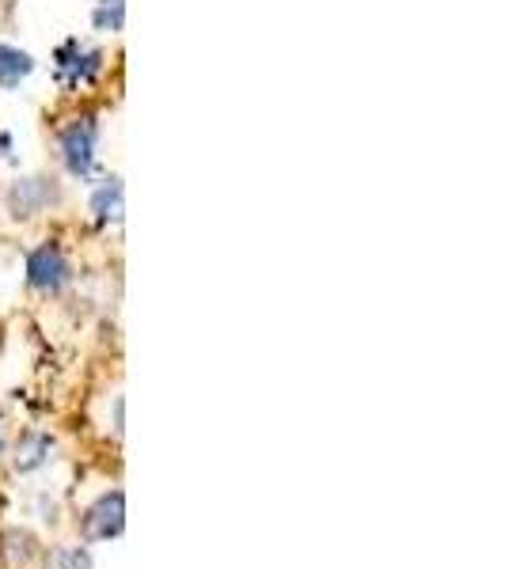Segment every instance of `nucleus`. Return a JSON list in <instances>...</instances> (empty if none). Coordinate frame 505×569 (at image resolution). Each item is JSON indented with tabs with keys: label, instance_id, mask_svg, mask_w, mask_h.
I'll return each instance as SVG.
<instances>
[{
	"label": "nucleus",
	"instance_id": "6",
	"mask_svg": "<svg viewBox=\"0 0 505 569\" xmlns=\"http://www.w3.org/2000/svg\"><path fill=\"white\" fill-rule=\"evenodd\" d=\"M91 213H96L99 225H118L122 213H126V202H122V182L106 179L103 187L91 194Z\"/></svg>",
	"mask_w": 505,
	"mask_h": 569
},
{
	"label": "nucleus",
	"instance_id": "11",
	"mask_svg": "<svg viewBox=\"0 0 505 569\" xmlns=\"http://www.w3.org/2000/svg\"><path fill=\"white\" fill-rule=\"evenodd\" d=\"M0 452H4V441H0Z\"/></svg>",
	"mask_w": 505,
	"mask_h": 569
},
{
	"label": "nucleus",
	"instance_id": "4",
	"mask_svg": "<svg viewBox=\"0 0 505 569\" xmlns=\"http://www.w3.org/2000/svg\"><path fill=\"white\" fill-rule=\"evenodd\" d=\"M126 528V497L122 494H106L84 517V540H114V535Z\"/></svg>",
	"mask_w": 505,
	"mask_h": 569
},
{
	"label": "nucleus",
	"instance_id": "8",
	"mask_svg": "<svg viewBox=\"0 0 505 569\" xmlns=\"http://www.w3.org/2000/svg\"><path fill=\"white\" fill-rule=\"evenodd\" d=\"M50 456V437H42V433H30L27 441L20 444V448H15V471H35L38 464H42V459Z\"/></svg>",
	"mask_w": 505,
	"mask_h": 569
},
{
	"label": "nucleus",
	"instance_id": "2",
	"mask_svg": "<svg viewBox=\"0 0 505 569\" xmlns=\"http://www.w3.org/2000/svg\"><path fill=\"white\" fill-rule=\"evenodd\" d=\"M27 281L30 289L38 292H61L68 284V263L65 255H61V248H53V243H42V248H35L27 255Z\"/></svg>",
	"mask_w": 505,
	"mask_h": 569
},
{
	"label": "nucleus",
	"instance_id": "3",
	"mask_svg": "<svg viewBox=\"0 0 505 569\" xmlns=\"http://www.w3.org/2000/svg\"><path fill=\"white\" fill-rule=\"evenodd\" d=\"M58 80L68 84V88H80V84H91L103 68V53L99 50H88L80 42H65L58 50Z\"/></svg>",
	"mask_w": 505,
	"mask_h": 569
},
{
	"label": "nucleus",
	"instance_id": "10",
	"mask_svg": "<svg viewBox=\"0 0 505 569\" xmlns=\"http://www.w3.org/2000/svg\"><path fill=\"white\" fill-rule=\"evenodd\" d=\"M53 569H91V558H88V551L68 547V551H58V555H53Z\"/></svg>",
	"mask_w": 505,
	"mask_h": 569
},
{
	"label": "nucleus",
	"instance_id": "5",
	"mask_svg": "<svg viewBox=\"0 0 505 569\" xmlns=\"http://www.w3.org/2000/svg\"><path fill=\"white\" fill-rule=\"evenodd\" d=\"M53 198L58 194H53L50 179H20L12 187V194H8V210H12V217H35Z\"/></svg>",
	"mask_w": 505,
	"mask_h": 569
},
{
	"label": "nucleus",
	"instance_id": "1",
	"mask_svg": "<svg viewBox=\"0 0 505 569\" xmlns=\"http://www.w3.org/2000/svg\"><path fill=\"white\" fill-rule=\"evenodd\" d=\"M96 156H99V122L91 114H84L73 126L61 129V164H65L68 175L88 179L96 172Z\"/></svg>",
	"mask_w": 505,
	"mask_h": 569
},
{
	"label": "nucleus",
	"instance_id": "7",
	"mask_svg": "<svg viewBox=\"0 0 505 569\" xmlns=\"http://www.w3.org/2000/svg\"><path fill=\"white\" fill-rule=\"evenodd\" d=\"M35 73V58L20 46H0V88H15Z\"/></svg>",
	"mask_w": 505,
	"mask_h": 569
},
{
	"label": "nucleus",
	"instance_id": "9",
	"mask_svg": "<svg viewBox=\"0 0 505 569\" xmlns=\"http://www.w3.org/2000/svg\"><path fill=\"white\" fill-rule=\"evenodd\" d=\"M122 23H126V0H99L96 8V27L99 30H122Z\"/></svg>",
	"mask_w": 505,
	"mask_h": 569
}]
</instances>
